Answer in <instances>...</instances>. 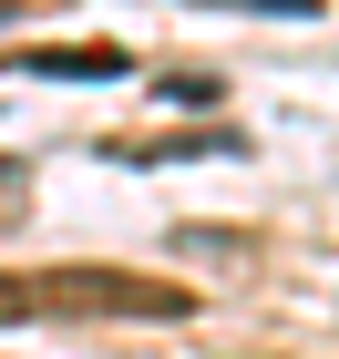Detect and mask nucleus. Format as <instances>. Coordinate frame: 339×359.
<instances>
[{"mask_svg": "<svg viewBox=\"0 0 339 359\" xmlns=\"http://www.w3.org/2000/svg\"><path fill=\"white\" fill-rule=\"evenodd\" d=\"M41 298H62V308H175V287H144V277H93V267H72V277H52Z\"/></svg>", "mask_w": 339, "mask_h": 359, "instance_id": "nucleus-1", "label": "nucleus"}, {"mask_svg": "<svg viewBox=\"0 0 339 359\" xmlns=\"http://www.w3.org/2000/svg\"><path fill=\"white\" fill-rule=\"evenodd\" d=\"M31 72H72V83H103V72H124V52L113 41H41V52H21Z\"/></svg>", "mask_w": 339, "mask_h": 359, "instance_id": "nucleus-2", "label": "nucleus"}, {"mask_svg": "<svg viewBox=\"0 0 339 359\" xmlns=\"http://www.w3.org/2000/svg\"><path fill=\"white\" fill-rule=\"evenodd\" d=\"M21 308H31V287H21V277H0V329H11Z\"/></svg>", "mask_w": 339, "mask_h": 359, "instance_id": "nucleus-3", "label": "nucleus"}, {"mask_svg": "<svg viewBox=\"0 0 339 359\" xmlns=\"http://www.w3.org/2000/svg\"><path fill=\"white\" fill-rule=\"evenodd\" d=\"M0 11H11V0H0Z\"/></svg>", "mask_w": 339, "mask_h": 359, "instance_id": "nucleus-4", "label": "nucleus"}]
</instances>
